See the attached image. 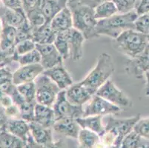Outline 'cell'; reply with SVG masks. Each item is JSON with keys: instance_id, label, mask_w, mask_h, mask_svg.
<instances>
[{"instance_id": "1", "label": "cell", "mask_w": 149, "mask_h": 148, "mask_svg": "<svg viewBox=\"0 0 149 148\" xmlns=\"http://www.w3.org/2000/svg\"><path fill=\"white\" fill-rule=\"evenodd\" d=\"M138 17L135 10L128 13H117L105 19L99 20L94 31V36H107L116 39L125 31L134 29V22Z\"/></svg>"}, {"instance_id": "2", "label": "cell", "mask_w": 149, "mask_h": 148, "mask_svg": "<svg viewBox=\"0 0 149 148\" xmlns=\"http://www.w3.org/2000/svg\"><path fill=\"white\" fill-rule=\"evenodd\" d=\"M68 7L72 13L73 28L82 33L85 40L95 37L94 31L98 21L94 16L93 8L80 0H69Z\"/></svg>"}, {"instance_id": "3", "label": "cell", "mask_w": 149, "mask_h": 148, "mask_svg": "<svg viewBox=\"0 0 149 148\" xmlns=\"http://www.w3.org/2000/svg\"><path fill=\"white\" fill-rule=\"evenodd\" d=\"M114 70V65L111 55L103 53L99 56L94 68L80 82L97 93L99 88L111 76Z\"/></svg>"}, {"instance_id": "4", "label": "cell", "mask_w": 149, "mask_h": 148, "mask_svg": "<svg viewBox=\"0 0 149 148\" xmlns=\"http://www.w3.org/2000/svg\"><path fill=\"white\" fill-rule=\"evenodd\" d=\"M116 44L122 53L130 59L139 56L148 45L146 35L136 30H127L115 39Z\"/></svg>"}, {"instance_id": "5", "label": "cell", "mask_w": 149, "mask_h": 148, "mask_svg": "<svg viewBox=\"0 0 149 148\" xmlns=\"http://www.w3.org/2000/svg\"><path fill=\"white\" fill-rule=\"evenodd\" d=\"M36 85V101L42 105L53 108L60 88L51 79L42 73L34 81Z\"/></svg>"}, {"instance_id": "6", "label": "cell", "mask_w": 149, "mask_h": 148, "mask_svg": "<svg viewBox=\"0 0 149 148\" xmlns=\"http://www.w3.org/2000/svg\"><path fill=\"white\" fill-rule=\"evenodd\" d=\"M53 109L56 121L65 118L77 119L84 116L83 106L71 104L66 98L65 90H62L59 93Z\"/></svg>"}, {"instance_id": "7", "label": "cell", "mask_w": 149, "mask_h": 148, "mask_svg": "<svg viewBox=\"0 0 149 148\" xmlns=\"http://www.w3.org/2000/svg\"><path fill=\"white\" fill-rule=\"evenodd\" d=\"M96 94L120 108L132 106V101L110 79L99 88Z\"/></svg>"}, {"instance_id": "8", "label": "cell", "mask_w": 149, "mask_h": 148, "mask_svg": "<svg viewBox=\"0 0 149 148\" xmlns=\"http://www.w3.org/2000/svg\"><path fill=\"white\" fill-rule=\"evenodd\" d=\"M140 119V114L127 119H116L109 116L105 130H111L117 135V145L120 146L124 137L133 131L134 125Z\"/></svg>"}, {"instance_id": "9", "label": "cell", "mask_w": 149, "mask_h": 148, "mask_svg": "<svg viewBox=\"0 0 149 148\" xmlns=\"http://www.w3.org/2000/svg\"><path fill=\"white\" fill-rule=\"evenodd\" d=\"M122 108L111 104L103 98L100 97L95 94L90 102L84 109V116H107V115H113L119 113L122 111Z\"/></svg>"}, {"instance_id": "10", "label": "cell", "mask_w": 149, "mask_h": 148, "mask_svg": "<svg viewBox=\"0 0 149 148\" xmlns=\"http://www.w3.org/2000/svg\"><path fill=\"white\" fill-rule=\"evenodd\" d=\"M0 19L2 24L19 29V28H31L23 8L20 9H10L3 6L0 10Z\"/></svg>"}, {"instance_id": "11", "label": "cell", "mask_w": 149, "mask_h": 148, "mask_svg": "<svg viewBox=\"0 0 149 148\" xmlns=\"http://www.w3.org/2000/svg\"><path fill=\"white\" fill-rule=\"evenodd\" d=\"M66 98L71 104L75 105H82L91 99L96 92L91 88L82 85L80 81L73 84L65 90Z\"/></svg>"}, {"instance_id": "12", "label": "cell", "mask_w": 149, "mask_h": 148, "mask_svg": "<svg viewBox=\"0 0 149 148\" xmlns=\"http://www.w3.org/2000/svg\"><path fill=\"white\" fill-rule=\"evenodd\" d=\"M43 67L39 64L23 65L18 67L13 73V83L17 85L34 81L35 79L44 72Z\"/></svg>"}, {"instance_id": "13", "label": "cell", "mask_w": 149, "mask_h": 148, "mask_svg": "<svg viewBox=\"0 0 149 148\" xmlns=\"http://www.w3.org/2000/svg\"><path fill=\"white\" fill-rule=\"evenodd\" d=\"M36 48L41 55L40 65L42 66L45 70L62 64L63 59L54 44H36Z\"/></svg>"}, {"instance_id": "14", "label": "cell", "mask_w": 149, "mask_h": 148, "mask_svg": "<svg viewBox=\"0 0 149 148\" xmlns=\"http://www.w3.org/2000/svg\"><path fill=\"white\" fill-rule=\"evenodd\" d=\"M64 32L68 43L70 58L74 61L79 60L82 58L85 36L74 28H70Z\"/></svg>"}, {"instance_id": "15", "label": "cell", "mask_w": 149, "mask_h": 148, "mask_svg": "<svg viewBox=\"0 0 149 148\" xmlns=\"http://www.w3.org/2000/svg\"><path fill=\"white\" fill-rule=\"evenodd\" d=\"M43 73L54 81L61 90L68 89L74 84L72 77L70 76L66 68H65L63 64L44 70Z\"/></svg>"}, {"instance_id": "16", "label": "cell", "mask_w": 149, "mask_h": 148, "mask_svg": "<svg viewBox=\"0 0 149 148\" xmlns=\"http://www.w3.org/2000/svg\"><path fill=\"white\" fill-rule=\"evenodd\" d=\"M54 131L57 133L70 138H78L80 126L77 123V120L70 118H65L56 120L53 126Z\"/></svg>"}, {"instance_id": "17", "label": "cell", "mask_w": 149, "mask_h": 148, "mask_svg": "<svg viewBox=\"0 0 149 148\" xmlns=\"http://www.w3.org/2000/svg\"><path fill=\"white\" fill-rule=\"evenodd\" d=\"M50 24L56 33L64 32L73 28L72 13L68 5L54 16L50 22Z\"/></svg>"}, {"instance_id": "18", "label": "cell", "mask_w": 149, "mask_h": 148, "mask_svg": "<svg viewBox=\"0 0 149 148\" xmlns=\"http://www.w3.org/2000/svg\"><path fill=\"white\" fill-rule=\"evenodd\" d=\"M45 127H53L56 122L53 108L36 103L34 108V121Z\"/></svg>"}, {"instance_id": "19", "label": "cell", "mask_w": 149, "mask_h": 148, "mask_svg": "<svg viewBox=\"0 0 149 148\" xmlns=\"http://www.w3.org/2000/svg\"><path fill=\"white\" fill-rule=\"evenodd\" d=\"M56 34L50 22H46L39 28H32V40L36 44H54Z\"/></svg>"}, {"instance_id": "20", "label": "cell", "mask_w": 149, "mask_h": 148, "mask_svg": "<svg viewBox=\"0 0 149 148\" xmlns=\"http://www.w3.org/2000/svg\"><path fill=\"white\" fill-rule=\"evenodd\" d=\"M5 128L7 131L19 137L25 142L31 133L29 123L22 119H8Z\"/></svg>"}, {"instance_id": "21", "label": "cell", "mask_w": 149, "mask_h": 148, "mask_svg": "<svg viewBox=\"0 0 149 148\" xmlns=\"http://www.w3.org/2000/svg\"><path fill=\"white\" fill-rule=\"evenodd\" d=\"M69 0H42L40 9L46 19L50 22L60 10L68 5Z\"/></svg>"}, {"instance_id": "22", "label": "cell", "mask_w": 149, "mask_h": 148, "mask_svg": "<svg viewBox=\"0 0 149 148\" xmlns=\"http://www.w3.org/2000/svg\"><path fill=\"white\" fill-rule=\"evenodd\" d=\"M102 119L103 116H90L78 118L76 120L81 129L93 131L101 137L105 131V127L102 124Z\"/></svg>"}, {"instance_id": "23", "label": "cell", "mask_w": 149, "mask_h": 148, "mask_svg": "<svg viewBox=\"0 0 149 148\" xmlns=\"http://www.w3.org/2000/svg\"><path fill=\"white\" fill-rule=\"evenodd\" d=\"M29 126L31 135L38 144L45 146L53 142L51 128L43 127L35 122H30Z\"/></svg>"}, {"instance_id": "24", "label": "cell", "mask_w": 149, "mask_h": 148, "mask_svg": "<svg viewBox=\"0 0 149 148\" xmlns=\"http://www.w3.org/2000/svg\"><path fill=\"white\" fill-rule=\"evenodd\" d=\"M129 69L136 77H140L149 70V45L138 57L131 59Z\"/></svg>"}, {"instance_id": "25", "label": "cell", "mask_w": 149, "mask_h": 148, "mask_svg": "<svg viewBox=\"0 0 149 148\" xmlns=\"http://www.w3.org/2000/svg\"><path fill=\"white\" fill-rule=\"evenodd\" d=\"M93 9H94V16L97 21L108 19L119 13L118 9L113 1L102 2L96 5Z\"/></svg>"}, {"instance_id": "26", "label": "cell", "mask_w": 149, "mask_h": 148, "mask_svg": "<svg viewBox=\"0 0 149 148\" xmlns=\"http://www.w3.org/2000/svg\"><path fill=\"white\" fill-rule=\"evenodd\" d=\"M120 148H149V140L141 137L133 130L124 137Z\"/></svg>"}, {"instance_id": "27", "label": "cell", "mask_w": 149, "mask_h": 148, "mask_svg": "<svg viewBox=\"0 0 149 148\" xmlns=\"http://www.w3.org/2000/svg\"><path fill=\"white\" fill-rule=\"evenodd\" d=\"M4 128L0 132V146L2 148H25L24 141Z\"/></svg>"}, {"instance_id": "28", "label": "cell", "mask_w": 149, "mask_h": 148, "mask_svg": "<svg viewBox=\"0 0 149 148\" xmlns=\"http://www.w3.org/2000/svg\"><path fill=\"white\" fill-rule=\"evenodd\" d=\"M77 139L82 147L95 148L101 140V138L98 134L93 131L86 129H81Z\"/></svg>"}, {"instance_id": "29", "label": "cell", "mask_w": 149, "mask_h": 148, "mask_svg": "<svg viewBox=\"0 0 149 148\" xmlns=\"http://www.w3.org/2000/svg\"><path fill=\"white\" fill-rule=\"evenodd\" d=\"M17 88L19 93L22 96L27 102L36 103V85H35L34 81L17 85Z\"/></svg>"}, {"instance_id": "30", "label": "cell", "mask_w": 149, "mask_h": 148, "mask_svg": "<svg viewBox=\"0 0 149 148\" xmlns=\"http://www.w3.org/2000/svg\"><path fill=\"white\" fill-rule=\"evenodd\" d=\"M54 46L60 54L63 59H68L70 58V50H69L68 43L66 38L65 32L58 33L56 37L54 42Z\"/></svg>"}, {"instance_id": "31", "label": "cell", "mask_w": 149, "mask_h": 148, "mask_svg": "<svg viewBox=\"0 0 149 148\" xmlns=\"http://www.w3.org/2000/svg\"><path fill=\"white\" fill-rule=\"evenodd\" d=\"M25 14L32 28H39L46 23V19L40 8L31 10Z\"/></svg>"}, {"instance_id": "32", "label": "cell", "mask_w": 149, "mask_h": 148, "mask_svg": "<svg viewBox=\"0 0 149 148\" xmlns=\"http://www.w3.org/2000/svg\"><path fill=\"white\" fill-rule=\"evenodd\" d=\"M40 62H41V55L36 48L24 55L19 56L18 57V63L21 66L39 64L40 63Z\"/></svg>"}, {"instance_id": "33", "label": "cell", "mask_w": 149, "mask_h": 148, "mask_svg": "<svg viewBox=\"0 0 149 148\" xmlns=\"http://www.w3.org/2000/svg\"><path fill=\"white\" fill-rule=\"evenodd\" d=\"M36 103L25 101L19 107L20 111V119L30 123L34 121V108Z\"/></svg>"}, {"instance_id": "34", "label": "cell", "mask_w": 149, "mask_h": 148, "mask_svg": "<svg viewBox=\"0 0 149 148\" xmlns=\"http://www.w3.org/2000/svg\"><path fill=\"white\" fill-rule=\"evenodd\" d=\"M13 85V74L8 70L0 67V90L8 93Z\"/></svg>"}, {"instance_id": "35", "label": "cell", "mask_w": 149, "mask_h": 148, "mask_svg": "<svg viewBox=\"0 0 149 148\" xmlns=\"http://www.w3.org/2000/svg\"><path fill=\"white\" fill-rule=\"evenodd\" d=\"M134 29L143 34L149 33V13L138 16L134 22Z\"/></svg>"}, {"instance_id": "36", "label": "cell", "mask_w": 149, "mask_h": 148, "mask_svg": "<svg viewBox=\"0 0 149 148\" xmlns=\"http://www.w3.org/2000/svg\"><path fill=\"white\" fill-rule=\"evenodd\" d=\"M133 130L141 137L149 140V117L139 119Z\"/></svg>"}, {"instance_id": "37", "label": "cell", "mask_w": 149, "mask_h": 148, "mask_svg": "<svg viewBox=\"0 0 149 148\" xmlns=\"http://www.w3.org/2000/svg\"><path fill=\"white\" fill-rule=\"evenodd\" d=\"M118 9L119 13H125L135 10L138 0H112Z\"/></svg>"}, {"instance_id": "38", "label": "cell", "mask_w": 149, "mask_h": 148, "mask_svg": "<svg viewBox=\"0 0 149 148\" xmlns=\"http://www.w3.org/2000/svg\"><path fill=\"white\" fill-rule=\"evenodd\" d=\"M36 49V43L32 39H27L15 46V53L18 56L24 55Z\"/></svg>"}, {"instance_id": "39", "label": "cell", "mask_w": 149, "mask_h": 148, "mask_svg": "<svg viewBox=\"0 0 149 148\" xmlns=\"http://www.w3.org/2000/svg\"><path fill=\"white\" fill-rule=\"evenodd\" d=\"M42 0H22V8L25 13L32 10L40 8Z\"/></svg>"}, {"instance_id": "40", "label": "cell", "mask_w": 149, "mask_h": 148, "mask_svg": "<svg viewBox=\"0 0 149 148\" xmlns=\"http://www.w3.org/2000/svg\"><path fill=\"white\" fill-rule=\"evenodd\" d=\"M138 16L149 13V0H139L135 8Z\"/></svg>"}, {"instance_id": "41", "label": "cell", "mask_w": 149, "mask_h": 148, "mask_svg": "<svg viewBox=\"0 0 149 148\" xmlns=\"http://www.w3.org/2000/svg\"><path fill=\"white\" fill-rule=\"evenodd\" d=\"M2 5L10 9H20L22 8V0H0Z\"/></svg>"}, {"instance_id": "42", "label": "cell", "mask_w": 149, "mask_h": 148, "mask_svg": "<svg viewBox=\"0 0 149 148\" xmlns=\"http://www.w3.org/2000/svg\"><path fill=\"white\" fill-rule=\"evenodd\" d=\"M43 148H63V145L61 142H51L48 145L43 146Z\"/></svg>"}, {"instance_id": "43", "label": "cell", "mask_w": 149, "mask_h": 148, "mask_svg": "<svg viewBox=\"0 0 149 148\" xmlns=\"http://www.w3.org/2000/svg\"><path fill=\"white\" fill-rule=\"evenodd\" d=\"M146 78V95L149 97V70L145 73Z\"/></svg>"}, {"instance_id": "44", "label": "cell", "mask_w": 149, "mask_h": 148, "mask_svg": "<svg viewBox=\"0 0 149 148\" xmlns=\"http://www.w3.org/2000/svg\"><path fill=\"white\" fill-rule=\"evenodd\" d=\"M107 1H112V0H95V2H97V5H99V4L102 3V2H107Z\"/></svg>"}, {"instance_id": "45", "label": "cell", "mask_w": 149, "mask_h": 148, "mask_svg": "<svg viewBox=\"0 0 149 148\" xmlns=\"http://www.w3.org/2000/svg\"><path fill=\"white\" fill-rule=\"evenodd\" d=\"M146 40H147V43L149 45V33L148 35H146Z\"/></svg>"}, {"instance_id": "46", "label": "cell", "mask_w": 149, "mask_h": 148, "mask_svg": "<svg viewBox=\"0 0 149 148\" xmlns=\"http://www.w3.org/2000/svg\"><path fill=\"white\" fill-rule=\"evenodd\" d=\"M109 148H120V146H116V145H113V146Z\"/></svg>"}, {"instance_id": "47", "label": "cell", "mask_w": 149, "mask_h": 148, "mask_svg": "<svg viewBox=\"0 0 149 148\" xmlns=\"http://www.w3.org/2000/svg\"><path fill=\"white\" fill-rule=\"evenodd\" d=\"M3 128H4V127H3ZM3 128H0V132H1V131H2V129H3Z\"/></svg>"}, {"instance_id": "48", "label": "cell", "mask_w": 149, "mask_h": 148, "mask_svg": "<svg viewBox=\"0 0 149 148\" xmlns=\"http://www.w3.org/2000/svg\"><path fill=\"white\" fill-rule=\"evenodd\" d=\"M79 148H83V147H79Z\"/></svg>"}, {"instance_id": "49", "label": "cell", "mask_w": 149, "mask_h": 148, "mask_svg": "<svg viewBox=\"0 0 149 148\" xmlns=\"http://www.w3.org/2000/svg\"><path fill=\"white\" fill-rule=\"evenodd\" d=\"M0 148H2V147H1V146H0Z\"/></svg>"}]
</instances>
